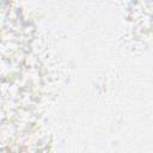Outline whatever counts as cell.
I'll use <instances>...</instances> for the list:
<instances>
[]
</instances>
